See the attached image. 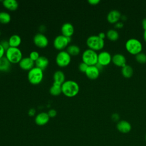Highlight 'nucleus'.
I'll list each match as a JSON object with an SVG mask.
<instances>
[{
	"label": "nucleus",
	"instance_id": "17",
	"mask_svg": "<svg viewBox=\"0 0 146 146\" xmlns=\"http://www.w3.org/2000/svg\"><path fill=\"white\" fill-rule=\"evenodd\" d=\"M112 62L113 63L119 67H124L126 65V58L121 54H116L112 57Z\"/></svg>",
	"mask_w": 146,
	"mask_h": 146
},
{
	"label": "nucleus",
	"instance_id": "34",
	"mask_svg": "<svg viewBox=\"0 0 146 146\" xmlns=\"http://www.w3.org/2000/svg\"><path fill=\"white\" fill-rule=\"evenodd\" d=\"M5 51H6L3 48V47L0 44V59L5 56Z\"/></svg>",
	"mask_w": 146,
	"mask_h": 146
},
{
	"label": "nucleus",
	"instance_id": "10",
	"mask_svg": "<svg viewBox=\"0 0 146 146\" xmlns=\"http://www.w3.org/2000/svg\"><path fill=\"white\" fill-rule=\"evenodd\" d=\"M112 61V56L110 52L106 51H103L98 54V63L106 66L108 65Z\"/></svg>",
	"mask_w": 146,
	"mask_h": 146
},
{
	"label": "nucleus",
	"instance_id": "12",
	"mask_svg": "<svg viewBox=\"0 0 146 146\" xmlns=\"http://www.w3.org/2000/svg\"><path fill=\"white\" fill-rule=\"evenodd\" d=\"M50 116L47 112H41L36 114L35 117V123L38 125H44L50 120Z\"/></svg>",
	"mask_w": 146,
	"mask_h": 146
},
{
	"label": "nucleus",
	"instance_id": "24",
	"mask_svg": "<svg viewBox=\"0 0 146 146\" xmlns=\"http://www.w3.org/2000/svg\"><path fill=\"white\" fill-rule=\"evenodd\" d=\"M66 51L71 56H76L80 53V48L76 44H70L67 46Z\"/></svg>",
	"mask_w": 146,
	"mask_h": 146
},
{
	"label": "nucleus",
	"instance_id": "31",
	"mask_svg": "<svg viewBox=\"0 0 146 146\" xmlns=\"http://www.w3.org/2000/svg\"><path fill=\"white\" fill-rule=\"evenodd\" d=\"M0 44L2 45V46L5 50V51L10 47V45H9V43L8 40H5V39L2 40L0 42Z\"/></svg>",
	"mask_w": 146,
	"mask_h": 146
},
{
	"label": "nucleus",
	"instance_id": "27",
	"mask_svg": "<svg viewBox=\"0 0 146 146\" xmlns=\"http://www.w3.org/2000/svg\"><path fill=\"white\" fill-rule=\"evenodd\" d=\"M106 36L110 40L115 41L118 39L119 37V34L116 30L110 29L107 31L106 33Z\"/></svg>",
	"mask_w": 146,
	"mask_h": 146
},
{
	"label": "nucleus",
	"instance_id": "37",
	"mask_svg": "<svg viewBox=\"0 0 146 146\" xmlns=\"http://www.w3.org/2000/svg\"><path fill=\"white\" fill-rule=\"evenodd\" d=\"M28 113L30 116H34L35 114V110L34 108H30L29 110V112H28Z\"/></svg>",
	"mask_w": 146,
	"mask_h": 146
},
{
	"label": "nucleus",
	"instance_id": "33",
	"mask_svg": "<svg viewBox=\"0 0 146 146\" xmlns=\"http://www.w3.org/2000/svg\"><path fill=\"white\" fill-rule=\"evenodd\" d=\"M111 119L114 121H117L120 119L119 115L117 113H113L111 115Z\"/></svg>",
	"mask_w": 146,
	"mask_h": 146
},
{
	"label": "nucleus",
	"instance_id": "29",
	"mask_svg": "<svg viewBox=\"0 0 146 146\" xmlns=\"http://www.w3.org/2000/svg\"><path fill=\"white\" fill-rule=\"evenodd\" d=\"M40 56L39 52L37 51H32L29 54V57L35 62Z\"/></svg>",
	"mask_w": 146,
	"mask_h": 146
},
{
	"label": "nucleus",
	"instance_id": "16",
	"mask_svg": "<svg viewBox=\"0 0 146 146\" xmlns=\"http://www.w3.org/2000/svg\"><path fill=\"white\" fill-rule=\"evenodd\" d=\"M117 129L123 133H127L129 132L132 128L131 124L126 120L119 121L116 124Z\"/></svg>",
	"mask_w": 146,
	"mask_h": 146
},
{
	"label": "nucleus",
	"instance_id": "42",
	"mask_svg": "<svg viewBox=\"0 0 146 146\" xmlns=\"http://www.w3.org/2000/svg\"><path fill=\"white\" fill-rule=\"evenodd\" d=\"M121 19L123 21H125V20H127V17H126L125 15H121Z\"/></svg>",
	"mask_w": 146,
	"mask_h": 146
},
{
	"label": "nucleus",
	"instance_id": "15",
	"mask_svg": "<svg viewBox=\"0 0 146 146\" xmlns=\"http://www.w3.org/2000/svg\"><path fill=\"white\" fill-rule=\"evenodd\" d=\"M85 74L87 78L94 80L98 78L100 74V71L95 65L90 66L88 67L86 71L85 72Z\"/></svg>",
	"mask_w": 146,
	"mask_h": 146
},
{
	"label": "nucleus",
	"instance_id": "26",
	"mask_svg": "<svg viewBox=\"0 0 146 146\" xmlns=\"http://www.w3.org/2000/svg\"><path fill=\"white\" fill-rule=\"evenodd\" d=\"M11 19V15L8 12L0 11V23L7 24L10 22Z\"/></svg>",
	"mask_w": 146,
	"mask_h": 146
},
{
	"label": "nucleus",
	"instance_id": "7",
	"mask_svg": "<svg viewBox=\"0 0 146 146\" xmlns=\"http://www.w3.org/2000/svg\"><path fill=\"white\" fill-rule=\"evenodd\" d=\"M71 61V56L66 50L59 51L56 55L55 62L60 67H64L69 65Z\"/></svg>",
	"mask_w": 146,
	"mask_h": 146
},
{
	"label": "nucleus",
	"instance_id": "22",
	"mask_svg": "<svg viewBox=\"0 0 146 146\" xmlns=\"http://www.w3.org/2000/svg\"><path fill=\"white\" fill-rule=\"evenodd\" d=\"M11 63L4 56L0 59V71H8L11 67Z\"/></svg>",
	"mask_w": 146,
	"mask_h": 146
},
{
	"label": "nucleus",
	"instance_id": "9",
	"mask_svg": "<svg viewBox=\"0 0 146 146\" xmlns=\"http://www.w3.org/2000/svg\"><path fill=\"white\" fill-rule=\"evenodd\" d=\"M33 42L34 44L39 48H44L48 44V39L47 36L43 33H38L33 38Z\"/></svg>",
	"mask_w": 146,
	"mask_h": 146
},
{
	"label": "nucleus",
	"instance_id": "28",
	"mask_svg": "<svg viewBox=\"0 0 146 146\" xmlns=\"http://www.w3.org/2000/svg\"><path fill=\"white\" fill-rule=\"evenodd\" d=\"M135 58L137 62L141 64L145 63L146 62V54L144 52H140L135 55Z\"/></svg>",
	"mask_w": 146,
	"mask_h": 146
},
{
	"label": "nucleus",
	"instance_id": "8",
	"mask_svg": "<svg viewBox=\"0 0 146 146\" xmlns=\"http://www.w3.org/2000/svg\"><path fill=\"white\" fill-rule=\"evenodd\" d=\"M71 40V37H67L62 34L58 35L54 39L53 46L58 50H63L67 47Z\"/></svg>",
	"mask_w": 146,
	"mask_h": 146
},
{
	"label": "nucleus",
	"instance_id": "11",
	"mask_svg": "<svg viewBox=\"0 0 146 146\" xmlns=\"http://www.w3.org/2000/svg\"><path fill=\"white\" fill-rule=\"evenodd\" d=\"M18 64L21 69L29 71L34 67L35 62L29 56H26L23 57Z\"/></svg>",
	"mask_w": 146,
	"mask_h": 146
},
{
	"label": "nucleus",
	"instance_id": "19",
	"mask_svg": "<svg viewBox=\"0 0 146 146\" xmlns=\"http://www.w3.org/2000/svg\"><path fill=\"white\" fill-rule=\"evenodd\" d=\"M8 40L10 47H18L22 42L21 37L18 34H13L11 35Z\"/></svg>",
	"mask_w": 146,
	"mask_h": 146
},
{
	"label": "nucleus",
	"instance_id": "21",
	"mask_svg": "<svg viewBox=\"0 0 146 146\" xmlns=\"http://www.w3.org/2000/svg\"><path fill=\"white\" fill-rule=\"evenodd\" d=\"M50 93L53 96H58L62 93V84L54 82L50 88Z\"/></svg>",
	"mask_w": 146,
	"mask_h": 146
},
{
	"label": "nucleus",
	"instance_id": "30",
	"mask_svg": "<svg viewBox=\"0 0 146 146\" xmlns=\"http://www.w3.org/2000/svg\"><path fill=\"white\" fill-rule=\"evenodd\" d=\"M88 67V66L87 64H86V63H84L83 62H80V63L79 64L78 68H79V70L81 72L85 73V72L86 71V70H87Z\"/></svg>",
	"mask_w": 146,
	"mask_h": 146
},
{
	"label": "nucleus",
	"instance_id": "40",
	"mask_svg": "<svg viewBox=\"0 0 146 146\" xmlns=\"http://www.w3.org/2000/svg\"><path fill=\"white\" fill-rule=\"evenodd\" d=\"M100 38H102V39H104V38L106 37V34L104 33H103V32H100V33H99V34L98 35Z\"/></svg>",
	"mask_w": 146,
	"mask_h": 146
},
{
	"label": "nucleus",
	"instance_id": "14",
	"mask_svg": "<svg viewBox=\"0 0 146 146\" xmlns=\"http://www.w3.org/2000/svg\"><path fill=\"white\" fill-rule=\"evenodd\" d=\"M121 13L117 10H112L107 14V19L110 23H116L121 18Z\"/></svg>",
	"mask_w": 146,
	"mask_h": 146
},
{
	"label": "nucleus",
	"instance_id": "38",
	"mask_svg": "<svg viewBox=\"0 0 146 146\" xmlns=\"http://www.w3.org/2000/svg\"><path fill=\"white\" fill-rule=\"evenodd\" d=\"M46 27L44 26V25H41L39 27V33H43L45 31H46Z\"/></svg>",
	"mask_w": 146,
	"mask_h": 146
},
{
	"label": "nucleus",
	"instance_id": "6",
	"mask_svg": "<svg viewBox=\"0 0 146 146\" xmlns=\"http://www.w3.org/2000/svg\"><path fill=\"white\" fill-rule=\"evenodd\" d=\"M97 52L90 48L85 50L82 55V62L87 64L88 66H94L98 63Z\"/></svg>",
	"mask_w": 146,
	"mask_h": 146
},
{
	"label": "nucleus",
	"instance_id": "36",
	"mask_svg": "<svg viewBox=\"0 0 146 146\" xmlns=\"http://www.w3.org/2000/svg\"><path fill=\"white\" fill-rule=\"evenodd\" d=\"M123 26H124L123 23L121 22H119V21L115 24V27L117 28V29H121V28H122L123 27Z\"/></svg>",
	"mask_w": 146,
	"mask_h": 146
},
{
	"label": "nucleus",
	"instance_id": "35",
	"mask_svg": "<svg viewBox=\"0 0 146 146\" xmlns=\"http://www.w3.org/2000/svg\"><path fill=\"white\" fill-rule=\"evenodd\" d=\"M88 2L92 5H98L100 2V0H88Z\"/></svg>",
	"mask_w": 146,
	"mask_h": 146
},
{
	"label": "nucleus",
	"instance_id": "23",
	"mask_svg": "<svg viewBox=\"0 0 146 146\" xmlns=\"http://www.w3.org/2000/svg\"><path fill=\"white\" fill-rule=\"evenodd\" d=\"M53 80L54 82H56L62 84V83L66 80L65 74L63 71L61 70H57L55 71L53 74Z\"/></svg>",
	"mask_w": 146,
	"mask_h": 146
},
{
	"label": "nucleus",
	"instance_id": "5",
	"mask_svg": "<svg viewBox=\"0 0 146 146\" xmlns=\"http://www.w3.org/2000/svg\"><path fill=\"white\" fill-rule=\"evenodd\" d=\"M125 48L131 54L136 55L141 52L143 46L141 42L136 38H130L125 42Z\"/></svg>",
	"mask_w": 146,
	"mask_h": 146
},
{
	"label": "nucleus",
	"instance_id": "45",
	"mask_svg": "<svg viewBox=\"0 0 146 146\" xmlns=\"http://www.w3.org/2000/svg\"><path fill=\"white\" fill-rule=\"evenodd\" d=\"M0 35H1V31H0Z\"/></svg>",
	"mask_w": 146,
	"mask_h": 146
},
{
	"label": "nucleus",
	"instance_id": "43",
	"mask_svg": "<svg viewBox=\"0 0 146 146\" xmlns=\"http://www.w3.org/2000/svg\"><path fill=\"white\" fill-rule=\"evenodd\" d=\"M143 38L144 39V40L146 42V30H144V34H143Z\"/></svg>",
	"mask_w": 146,
	"mask_h": 146
},
{
	"label": "nucleus",
	"instance_id": "2",
	"mask_svg": "<svg viewBox=\"0 0 146 146\" xmlns=\"http://www.w3.org/2000/svg\"><path fill=\"white\" fill-rule=\"evenodd\" d=\"M43 70L34 66L28 71L27 79L29 82L34 85L39 84L43 79Z\"/></svg>",
	"mask_w": 146,
	"mask_h": 146
},
{
	"label": "nucleus",
	"instance_id": "25",
	"mask_svg": "<svg viewBox=\"0 0 146 146\" xmlns=\"http://www.w3.org/2000/svg\"><path fill=\"white\" fill-rule=\"evenodd\" d=\"M121 72L123 76L126 78H129L133 75V70L131 66L126 64L124 67H121Z\"/></svg>",
	"mask_w": 146,
	"mask_h": 146
},
{
	"label": "nucleus",
	"instance_id": "3",
	"mask_svg": "<svg viewBox=\"0 0 146 146\" xmlns=\"http://www.w3.org/2000/svg\"><path fill=\"white\" fill-rule=\"evenodd\" d=\"M5 56L11 63H19L23 58V54L19 47H10L5 51Z\"/></svg>",
	"mask_w": 146,
	"mask_h": 146
},
{
	"label": "nucleus",
	"instance_id": "1",
	"mask_svg": "<svg viewBox=\"0 0 146 146\" xmlns=\"http://www.w3.org/2000/svg\"><path fill=\"white\" fill-rule=\"evenodd\" d=\"M79 90L78 83L73 80H65L62 84V92L67 97L75 96L79 93Z\"/></svg>",
	"mask_w": 146,
	"mask_h": 146
},
{
	"label": "nucleus",
	"instance_id": "41",
	"mask_svg": "<svg viewBox=\"0 0 146 146\" xmlns=\"http://www.w3.org/2000/svg\"><path fill=\"white\" fill-rule=\"evenodd\" d=\"M95 66H96V67L99 69V70L100 71L103 70V67H104V66H103L102 65H101L100 64H99V63H97L95 64Z\"/></svg>",
	"mask_w": 146,
	"mask_h": 146
},
{
	"label": "nucleus",
	"instance_id": "4",
	"mask_svg": "<svg viewBox=\"0 0 146 146\" xmlns=\"http://www.w3.org/2000/svg\"><path fill=\"white\" fill-rule=\"evenodd\" d=\"M87 46L88 48L94 51L102 50L104 46V39L100 38L98 35H93L88 36L86 40Z\"/></svg>",
	"mask_w": 146,
	"mask_h": 146
},
{
	"label": "nucleus",
	"instance_id": "44",
	"mask_svg": "<svg viewBox=\"0 0 146 146\" xmlns=\"http://www.w3.org/2000/svg\"><path fill=\"white\" fill-rule=\"evenodd\" d=\"M145 140H146V135H145Z\"/></svg>",
	"mask_w": 146,
	"mask_h": 146
},
{
	"label": "nucleus",
	"instance_id": "13",
	"mask_svg": "<svg viewBox=\"0 0 146 146\" xmlns=\"http://www.w3.org/2000/svg\"><path fill=\"white\" fill-rule=\"evenodd\" d=\"M62 34L67 37H71L74 33V27L70 22H65L61 26Z\"/></svg>",
	"mask_w": 146,
	"mask_h": 146
},
{
	"label": "nucleus",
	"instance_id": "32",
	"mask_svg": "<svg viewBox=\"0 0 146 146\" xmlns=\"http://www.w3.org/2000/svg\"><path fill=\"white\" fill-rule=\"evenodd\" d=\"M47 113L50 117H54L57 115V112L55 109H50Z\"/></svg>",
	"mask_w": 146,
	"mask_h": 146
},
{
	"label": "nucleus",
	"instance_id": "20",
	"mask_svg": "<svg viewBox=\"0 0 146 146\" xmlns=\"http://www.w3.org/2000/svg\"><path fill=\"white\" fill-rule=\"evenodd\" d=\"M3 6L9 10L15 11L19 6L18 2L16 0H4L2 1Z\"/></svg>",
	"mask_w": 146,
	"mask_h": 146
},
{
	"label": "nucleus",
	"instance_id": "18",
	"mask_svg": "<svg viewBox=\"0 0 146 146\" xmlns=\"http://www.w3.org/2000/svg\"><path fill=\"white\" fill-rule=\"evenodd\" d=\"M49 64V60L45 56H40L38 59L35 62V65L36 67L45 70Z\"/></svg>",
	"mask_w": 146,
	"mask_h": 146
},
{
	"label": "nucleus",
	"instance_id": "39",
	"mask_svg": "<svg viewBox=\"0 0 146 146\" xmlns=\"http://www.w3.org/2000/svg\"><path fill=\"white\" fill-rule=\"evenodd\" d=\"M141 24H142V26H143L144 30H146V18H144V19H143Z\"/></svg>",
	"mask_w": 146,
	"mask_h": 146
}]
</instances>
